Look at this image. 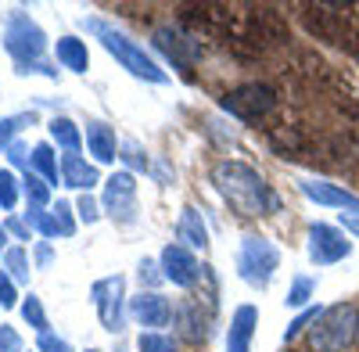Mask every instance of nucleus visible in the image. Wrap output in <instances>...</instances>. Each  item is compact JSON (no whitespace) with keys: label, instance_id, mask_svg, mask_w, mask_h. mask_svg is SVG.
<instances>
[{"label":"nucleus","instance_id":"32","mask_svg":"<svg viewBox=\"0 0 359 352\" xmlns=\"http://www.w3.org/2000/svg\"><path fill=\"white\" fill-rule=\"evenodd\" d=\"M76 212H79V219H83V223H97V219H101V212H97V201L90 198V194H83V198L76 201Z\"/></svg>","mask_w":359,"mask_h":352},{"label":"nucleus","instance_id":"36","mask_svg":"<svg viewBox=\"0 0 359 352\" xmlns=\"http://www.w3.org/2000/svg\"><path fill=\"white\" fill-rule=\"evenodd\" d=\"M8 158H11L15 165H25V162H33V158H29V151L22 148L18 140H11V144H8Z\"/></svg>","mask_w":359,"mask_h":352},{"label":"nucleus","instance_id":"19","mask_svg":"<svg viewBox=\"0 0 359 352\" xmlns=\"http://www.w3.org/2000/svg\"><path fill=\"white\" fill-rule=\"evenodd\" d=\"M50 140L57 144V148H65L69 155H79V148H83V133H79V126L72 123V119H50Z\"/></svg>","mask_w":359,"mask_h":352},{"label":"nucleus","instance_id":"37","mask_svg":"<svg viewBox=\"0 0 359 352\" xmlns=\"http://www.w3.org/2000/svg\"><path fill=\"white\" fill-rule=\"evenodd\" d=\"M341 226H345V233H355V238H359V209L341 212Z\"/></svg>","mask_w":359,"mask_h":352},{"label":"nucleus","instance_id":"6","mask_svg":"<svg viewBox=\"0 0 359 352\" xmlns=\"http://www.w3.org/2000/svg\"><path fill=\"white\" fill-rule=\"evenodd\" d=\"M273 104H277V97L266 83H241V86H233V90L223 94V111L237 115L245 123H259L262 115L273 111Z\"/></svg>","mask_w":359,"mask_h":352},{"label":"nucleus","instance_id":"22","mask_svg":"<svg viewBox=\"0 0 359 352\" xmlns=\"http://www.w3.org/2000/svg\"><path fill=\"white\" fill-rule=\"evenodd\" d=\"M25 198H29V209H43L50 201V184L40 180L36 172H25Z\"/></svg>","mask_w":359,"mask_h":352},{"label":"nucleus","instance_id":"3","mask_svg":"<svg viewBox=\"0 0 359 352\" xmlns=\"http://www.w3.org/2000/svg\"><path fill=\"white\" fill-rule=\"evenodd\" d=\"M4 47H8V54L18 62V72H43V76H54V69L43 65L47 36H43V29L29 18L25 11H15V15L8 18Z\"/></svg>","mask_w":359,"mask_h":352},{"label":"nucleus","instance_id":"29","mask_svg":"<svg viewBox=\"0 0 359 352\" xmlns=\"http://www.w3.org/2000/svg\"><path fill=\"white\" fill-rule=\"evenodd\" d=\"M320 313H323L320 306H316V309H306V313H298V316L291 320V324H287V331H284V341H294V338L302 334L309 324H316V316H320Z\"/></svg>","mask_w":359,"mask_h":352},{"label":"nucleus","instance_id":"34","mask_svg":"<svg viewBox=\"0 0 359 352\" xmlns=\"http://www.w3.org/2000/svg\"><path fill=\"white\" fill-rule=\"evenodd\" d=\"M18 302V291H15V280L8 277V273H0V306L4 309H11Z\"/></svg>","mask_w":359,"mask_h":352},{"label":"nucleus","instance_id":"2","mask_svg":"<svg viewBox=\"0 0 359 352\" xmlns=\"http://www.w3.org/2000/svg\"><path fill=\"white\" fill-rule=\"evenodd\" d=\"M83 29L90 36H97L101 40V47L115 57L118 65H123L130 76H137V79H147V83H165L169 76H165V69L155 62L151 54H147L140 43H133L126 33H118L115 25H108L104 18H83Z\"/></svg>","mask_w":359,"mask_h":352},{"label":"nucleus","instance_id":"41","mask_svg":"<svg viewBox=\"0 0 359 352\" xmlns=\"http://www.w3.org/2000/svg\"><path fill=\"white\" fill-rule=\"evenodd\" d=\"M0 252H8V230L0 226Z\"/></svg>","mask_w":359,"mask_h":352},{"label":"nucleus","instance_id":"40","mask_svg":"<svg viewBox=\"0 0 359 352\" xmlns=\"http://www.w3.org/2000/svg\"><path fill=\"white\" fill-rule=\"evenodd\" d=\"M140 280H158V273H155V262H140Z\"/></svg>","mask_w":359,"mask_h":352},{"label":"nucleus","instance_id":"8","mask_svg":"<svg viewBox=\"0 0 359 352\" xmlns=\"http://www.w3.org/2000/svg\"><path fill=\"white\" fill-rule=\"evenodd\" d=\"M104 212L115 223H133L137 219V180L133 172H111L104 180Z\"/></svg>","mask_w":359,"mask_h":352},{"label":"nucleus","instance_id":"10","mask_svg":"<svg viewBox=\"0 0 359 352\" xmlns=\"http://www.w3.org/2000/svg\"><path fill=\"white\" fill-rule=\"evenodd\" d=\"M198 273H201V266H198L191 248H184V245H165L162 248V277L165 280H172L176 287H194Z\"/></svg>","mask_w":359,"mask_h":352},{"label":"nucleus","instance_id":"20","mask_svg":"<svg viewBox=\"0 0 359 352\" xmlns=\"http://www.w3.org/2000/svg\"><path fill=\"white\" fill-rule=\"evenodd\" d=\"M33 169L43 176L50 187L57 184V158H54V148H50V144H36V148H33Z\"/></svg>","mask_w":359,"mask_h":352},{"label":"nucleus","instance_id":"15","mask_svg":"<svg viewBox=\"0 0 359 352\" xmlns=\"http://www.w3.org/2000/svg\"><path fill=\"white\" fill-rule=\"evenodd\" d=\"M86 151L94 155V162L111 165L118 158V144H115V130L104 123H86Z\"/></svg>","mask_w":359,"mask_h":352},{"label":"nucleus","instance_id":"7","mask_svg":"<svg viewBox=\"0 0 359 352\" xmlns=\"http://www.w3.org/2000/svg\"><path fill=\"white\" fill-rule=\"evenodd\" d=\"M90 299L97 306V316H101V327L104 331H123V306H126V280L123 277H104L90 287Z\"/></svg>","mask_w":359,"mask_h":352},{"label":"nucleus","instance_id":"28","mask_svg":"<svg viewBox=\"0 0 359 352\" xmlns=\"http://www.w3.org/2000/svg\"><path fill=\"white\" fill-rule=\"evenodd\" d=\"M140 352H176V341L172 338H165V334H158V331H147V334H140Z\"/></svg>","mask_w":359,"mask_h":352},{"label":"nucleus","instance_id":"27","mask_svg":"<svg viewBox=\"0 0 359 352\" xmlns=\"http://www.w3.org/2000/svg\"><path fill=\"white\" fill-rule=\"evenodd\" d=\"M29 226H36L43 238H62L57 233V223H54V212H43V209H29Z\"/></svg>","mask_w":359,"mask_h":352},{"label":"nucleus","instance_id":"9","mask_svg":"<svg viewBox=\"0 0 359 352\" xmlns=\"http://www.w3.org/2000/svg\"><path fill=\"white\" fill-rule=\"evenodd\" d=\"M352 255V241H345V233L338 226L313 223L309 226V259L316 266H334V262Z\"/></svg>","mask_w":359,"mask_h":352},{"label":"nucleus","instance_id":"14","mask_svg":"<svg viewBox=\"0 0 359 352\" xmlns=\"http://www.w3.org/2000/svg\"><path fill=\"white\" fill-rule=\"evenodd\" d=\"M155 47L180 69H187L194 57H201V40L180 36V33H172V29H158V33H155Z\"/></svg>","mask_w":359,"mask_h":352},{"label":"nucleus","instance_id":"38","mask_svg":"<svg viewBox=\"0 0 359 352\" xmlns=\"http://www.w3.org/2000/svg\"><path fill=\"white\" fill-rule=\"evenodd\" d=\"M50 259H54L50 241H40V245H36V266H40V270H47V266H50Z\"/></svg>","mask_w":359,"mask_h":352},{"label":"nucleus","instance_id":"23","mask_svg":"<svg viewBox=\"0 0 359 352\" xmlns=\"http://www.w3.org/2000/svg\"><path fill=\"white\" fill-rule=\"evenodd\" d=\"M4 266H8V277H11V280H29L25 248H8V252H4Z\"/></svg>","mask_w":359,"mask_h":352},{"label":"nucleus","instance_id":"26","mask_svg":"<svg viewBox=\"0 0 359 352\" xmlns=\"http://www.w3.org/2000/svg\"><path fill=\"white\" fill-rule=\"evenodd\" d=\"M54 223H57V233H62V238H72L76 233V219H72V205L69 201H57L54 205Z\"/></svg>","mask_w":359,"mask_h":352},{"label":"nucleus","instance_id":"11","mask_svg":"<svg viewBox=\"0 0 359 352\" xmlns=\"http://www.w3.org/2000/svg\"><path fill=\"white\" fill-rule=\"evenodd\" d=\"M130 316L140 327H165L172 320V302L162 299L158 291H140L137 299H130Z\"/></svg>","mask_w":359,"mask_h":352},{"label":"nucleus","instance_id":"25","mask_svg":"<svg viewBox=\"0 0 359 352\" xmlns=\"http://www.w3.org/2000/svg\"><path fill=\"white\" fill-rule=\"evenodd\" d=\"M18 205V180L11 169H0V209H15Z\"/></svg>","mask_w":359,"mask_h":352},{"label":"nucleus","instance_id":"17","mask_svg":"<svg viewBox=\"0 0 359 352\" xmlns=\"http://www.w3.org/2000/svg\"><path fill=\"white\" fill-rule=\"evenodd\" d=\"M176 241L184 248H208V233H205V223H201V212L198 209H184L176 219Z\"/></svg>","mask_w":359,"mask_h":352},{"label":"nucleus","instance_id":"16","mask_svg":"<svg viewBox=\"0 0 359 352\" xmlns=\"http://www.w3.org/2000/svg\"><path fill=\"white\" fill-rule=\"evenodd\" d=\"M62 184H65V187H76V191L97 187V184H101L97 165H90V162L79 158V155H65V158H62Z\"/></svg>","mask_w":359,"mask_h":352},{"label":"nucleus","instance_id":"39","mask_svg":"<svg viewBox=\"0 0 359 352\" xmlns=\"http://www.w3.org/2000/svg\"><path fill=\"white\" fill-rule=\"evenodd\" d=\"M8 230L15 233V238H22V241H29V230H25V223H22L18 216H11V219H8Z\"/></svg>","mask_w":359,"mask_h":352},{"label":"nucleus","instance_id":"5","mask_svg":"<svg viewBox=\"0 0 359 352\" xmlns=\"http://www.w3.org/2000/svg\"><path fill=\"white\" fill-rule=\"evenodd\" d=\"M280 266V248L269 241V238H245L241 241V252H237V273H241L245 284L252 287H269Z\"/></svg>","mask_w":359,"mask_h":352},{"label":"nucleus","instance_id":"30","mask_svg":"<svg viewBox=\"0 0 359 352\" xmlns=\"http://www.w3.org/2000/svg\"><path fill=\"white\" fill-rule=\"evenodd\" d=\"M25 123H33V115H8V119H0V148H8L11 137H15Z\"/></svg>","mask_w":359,"mask_h":352},{"label":"nucleus","instance_id":"35","mask_svg":"<svg viewBox=\"0 0 359 352\" xmlns=\"http://www.w3.org/2000/svg\"><path fill=\"white\" fill-rule=\"evenodd\" d=\"M40 352H72V345L57 334H40Z\"/></svg>","mask_w":359,"mask_h":352},{"label":"nucleus","instance_id":"31","mask_svg":"<svg viewBox=\"0 0 359 352\" xmlns=\"http://www.w3.org/2000/svg\"><path fill=\"white\" fill-rule=\"evenodd\" d=\"M123 158H126L130 169H147V155L140 151L137 140H126V144H123Z\"/></svg>","mask_w":359,"mask_h":352},{"label":"nucleus","instance_id":"33","mask_svg":"<svg viewBox=\"0 0 359 352\" xmlns=\"http://www.w3.org/2000/svg\"><path fill=\"white\" fill-rule=\"evenodd\" d=\"M0 352H22V334L8 324H0Z\"/></svg>","mask_w":359,"mask_h":352},{"label":"nucleus","instance_id":"18","mask_svg":"<svg viewBox=\"0 0 359 352\" xmlns=\"http://www.w3.org/2000/svg\"><path fill=\"white\" fill-rule=\"evenodd\" d=\"M54 54H57V62H62V69H69V72H86L90 69V50L76 36H62L57 47H54Z\"/></svg>","mask_w":359,"mask_h":352},{"label":"nucleus","instance_id":"4","mask_svg":"<svg viewBox=\"0 0 359 352\" xmlns=\"http://www.w3.org/2000/svg\"><path fill=\"white\" fill-rule=\"evenodd\" d=\"M359 334V309L352 302H338V306H327L316 324L309 331V345L313 352H345Z\"/></svg>","mask_w":359,"mask_h":352},{"label":"nucleus","instance_id":"12","mask_svg":"<svg viewBox=\"0 0 359 352\" xmlns=\"http://www.w3.org/2000/svg\"><path fill=\"white\" fill-rule=\"evenodd\" d=\"M255 327H259V309L252 302L237 306L230 316V331H226V352H252Z\"/></svg>","mask_w":359,"mask_h":352},{"label":"nucleus","instance_id":"13","mask_svg":"<svg viewBox=\"0 0 359 352\" xmlns=\"http://www.w3.org/2000/svg\"><path fill=\"white\" fill-rule=\"evenodd\" d=\"M309 201L316 205H327V209H359V198L352 191H345L341 184H327V180H302L298 184Z\"/></svg>","mask_w":359,"mask_h":352},{"label":"nucleus","instance_id":"21","mask_svg":"<svg viewBox=\"0 0 359 352\" xmlns=\"http://www.w3.org/2000/svg\"><path fill=\"white\" fill-rule=\"evenodd\" d=\"M313 295H316V280H313V277H294V280H291V291H287V299H284V306L302 309Z\"/></svg>","mask_w":359,"mask_h":352},{"label":"nucleus","instance_id":"42","mask_svg":"<svg viewBox=\"0 0 359 352\" xmlns=\"http://www.w3.org/2000/svg\"><path fill=\"white\" fill-rule=\"evenodd\" d=\"M90 352H97V348H90Z\"/></svg>","mask_w":359,"mask_h":352},{"label":"nucleus","instance_id":"1","mask_svg":"<svg viewBox=\"0 0 359 352\" xmlns=\"http://www.w3.org/2000/svg\"><path fill=\"white\" fill-rule=\"evenodd\" d=\"M212 184L237 216H269L280 209V198L273 194V187L259 176V169H252L245 162H233V158L216 162Z\"/></svg>","mask_w":359,"mask_h":352},{"label":"nucleus","instance_id":"24","mask_svg":"<svg viewBox=\"0 0 359 352\" xmlns=\"http://www.w3.org/2000/svg\"><path fill=\"white\" fill-rule=\"evenodd\" d=\"M22 316H25L29 327H36L40 334H47V313H43V306H40L36 295H29V299L22 302Z\"/></svg>","mask_w":359,"mask_h":352}]
</instances>
